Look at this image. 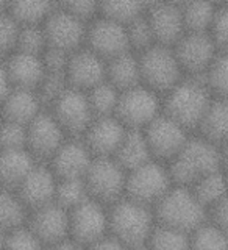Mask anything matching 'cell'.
I'll list each match as a JSON object with an SVG mask.
<instances>
[{"label": "cell", "mask_w": 228, "mask_h": 250, "mask_svg": "<svg viewBox=\"0 0 228 250\" xmlns=\"http://www.w3.org/2000/svg\"><path fill=\"white\" fill-rule=\"evenodd\" d=\"M119 97L121 96H117V89L111 83H102L97 88L91 89L88 99L94 116H97L99 119L111 117V113H116L117 109Z\"/></svg>", "instance_id": "1f68e13d"}, {"label": "cell", "mask_w": 228, "mask_h": 250, "mask_svg": "<svg viewBox=\"0 0 228 250\" xmlns=\"http://www.w3.org/2000/svg\"><path fill=\"white\" fill-rule=\"evenodd\" d=\"M185 27L189 33H205V30L213 27L216 18V10L211 3L207 2H191L186 3L183 8Z\"/></svg>", "instance_id": "83f0119b"}, {"label": "cell", "mask_w": 228, "mask_h": 250, "mask_svg": "<svg viewBox=\"0 0 228 250\" xmlns=\"http://www.w3.org/2000/svg\"><path fill=\"white\" fill-rule=\"evenodd\" d=\"M45 250H83L82 246L75 242L74 239L69 241V239H64L61 242H57V244H52V246H47Z\"/></svg>", "instance_id": "681fc988"}, {"label": "cell", "mask_w": 228, "mask_h": 250, "mask_svg": "<svg viewBox=\"0 0 228 250\" xmlns=\"http://www.w3.org/2000/svg\"><path fill=\"white\" fill-rule=\"evenodd\" d=\"M89 195L97 202L117 203L127 188L124 169L116 160L99 158L92 161L88 174L84 177Z\"/></svg>", "instance_id": "52a82bcc"}, {"label": "cell", "mask_w": 228, "mask_h": 250, "mask_svg": "<svg viewBox=\"0 0 228 250\" xmlns=\"http://www.w3.org/2000/svg\"><path fill=\"white\" fill-rule=\"evenodd\" d=\"M41 102L31 91L27 89H14L10 97L3 100V114L6 122L30 125L39 116L38 109Z\"/></svg>", "instance_id": "603a6c76"}, {"label": "cell", "mask_w": 228, "mask_h": 250, "mask_svg": "<svg viewBox=\"0 0 228 250\" xmlns=\"http://www.w3.org/2000/svg\"><path fill=\"white\" fill-rule=\"evenodd\" d=\"M33 156L27 150H3L2 182L6 189L19 188L35 169Z\"/></svg>", "instance_id": "d4e9b609"}, {"label": "cell", "mask_w": 228, "mask_h": 250, "mask_svg": "<svg viewBox=\"0 0 228 250\" xmlns=\"http://www.w3.org/2000/svg\"><path fill=\"white\" fill-rule=\"evenodd\" d=\"M0 216H2V227L6 233L22 229V224L25 221V205L19 195H14L10 191L2 194Z\"/></svg>", "instance_id": "836d02e7"}, {"label": "cell", "mask_w": 228, "mask_h": 250, "mask_svg": "<svg viewBox=\"0 0 228 250\" xmlns=\"http://www.w3.org/2000/svg\"><path fill=\"white\" fill-rule=\"evenodd\" d=\"M150 155L152 152L147 138L139 130H130L116 153V161L121 164L124 170H136L144 164L150 163Z\"/></svg>", "instance_id": "cb8c5ba5"}, {"label": "cell", "mask_w": 228, "mask_h": 250, "mask_svg": "<svg viewBox=\"0 0 228 250\" xmlns=\"http://www.w3.org/2000/svg\"><path fill=\"white\" fill-rule=\"evenodd\" d=\"M141 77L153 89H174L180 83V66L177 55L164 45H153L139 60Z\"/></svg>", "instance_id": "5b68a950"}, {"label": "cell", "mask_w": 228, "mask_h": 250, "mask_svg": "<svg viewBox=\"0 0 228 250\" xmlns=\"http://www.w3.org/2000/svg\"><path fill=\"white\" fill-rule=\"evenodd\" d=\"M105 19H109L121 25H130L133 21L141 18L143 3L138 2H105L100 5Z\"/></svg>", "instance_id": "d590c367"}, {"label": "cell", "mask_w": 228, "mask_h": 250, "mask_svg": "<svg viewBox=\"0 0 228 250\" xmlns=\"http://www.w3.org/2000/svg\"><path fill=\"white\" fill-rule=\"evenodd\" d=\"M127 133L125 125L117 117H102L86 131V147L99 158H109V155L116 156Z\"/></svg>", "instance_id": "2e32d148"}, {"label": "cell", "mask_w": 228, "mask_h": 250, "mask_svg": "<svg viewBox=\"0 0 228 250\" xmlns=\"http://www.w3.org/2000/svg\"><path fill=\"white\" fill-rule=\"evenodd\" d=\"M45 45H47V36L44 28H39L38 25L21 28V35L18 41V50L21 53L39 57V53L44 50Z\"/></svg>", "instance_id": "74e56055"}, {"label": "cell", "mask_w": 228, "mask_h": 250, "mask_svg": "<svg viewBox=\"0 0 228 250\" xmlns=\"http://www.w3.org/2000/svg\"><path fill=\"white\" fill-rule=\"evenodd\" d=\"M3 250H45L30 229L8 231L3 239Z\"/></svg>", "instance_id": "ab89813d"}, {"label": "cell", "mask_w": 228, "mask_h": 250, "mask_svg": "<svg viewBox=\"0 0 228 250\" xmlns=\"http://www.w3.org/2000/svg\"><path fill=\"white\" fill-rule=\"evenodd\" d=\"M227 183H228V175H227Z\"/></svg>", "instance_id": "816d5d0a"}, {"label": "cell", "mask_w": 228, "mask_h": 250, "mask_svg": "<svg viewBox=\"0 0 228 250\" xmlns=\"http://www.w3.org/2000/svg\"><path fill=\"white\" fill-rule=\"evenodd\" d=\"M158 99L150 89L133 88L125 91L119 97L116 116L125 127L130 130H139L141 127H148L158 117Z\"/></svg>", "instance_id": "ba28073f"}, {"label": "cell", "mask_w": 228, "mask_h": 250, "mask_svg": "<svg viewBox=\"0 0 228 250\" xmlns=\"http://www.w3.org/2000/svg\"><path fill=\"white\" fill-rule=\"evenodd\" d=\"M217 45L207 33H187L177 44L175 55L182 69L194 75L207 74L214 62Z\"/></svg>", "instance_id": "30bf717a"}, {"label": "cell", "mask_w": 228, "mask_h": 250, "mask_svg": "<svg viewBox=\"0 0 228 250\" xmlns=\"http://www.w3.org/2000/svg\"><path fill=\"white\" fill-rule=\"evenodd\" d=\"M213 224L228 233V195L213 207Z\"/></svg>", "instance_id": "7dc6e473"}, {"label": "cell", "mask_w": 228, "mask_h": 250, "mask_svg": "<svg viewBox=\"0 0 228 250\" xmlns=\"http://www.w3.org/2000/svg\"><path fill=\"white\" fill-rule=\"evenodd\" d=\"M202 133L208 141L225 143L228 141V100H217L211 104L207 116L200 124Z\"/></svg>", "instance_id": "4316f807"}, {"label": "cell", "mask_w": 228, "mask_h": 250, "mask_svg": "<svg viewBox=\"0 0 228 250\" xmlns=\"http://www.w3.org/2000/svg\"><path fill=\"white\" fill-rule=\"evenodd\" d=\"M208 86L219 97L228 100V53L217 57L207 72Z\"/></svg>", "instance_id": "8d00e7d4"}, {"label": "cell", "mask_w": 228, "mask_h": 250, "mask_svg": "<svg viewBox=\"0 0 228 250\" xmlns=\"http://www.w3.org/2000/svg\"><path fill=\"white\" fill-rule=\"evenodd\" d=\"M106 75L114 88L122 89L124 92L138 88L139 80H143L139 61H136V58L131 57L130 53L121 55V57L111 60L106 69Z\"/></svg>", "instance_id": "484cf974"}, {"label": "cell", "mask_w": 228, "mask_h": 250, "mask_svg": "<svg viewBox=\"0 0 228 250\" xmlns=\"http://www.w3.org/2000/svg\"><path fill=\"white\" fill-rule=\"evenodd\" d=\"M66 91V74H50L47 72L42 83L39 84L38 97L41 104H55L61 94Z\"/></svg>", "instance_id": "60d3db41"}, {"label": "cell", "mask_w": 228, "mask_h": 250, "mask_svg": "<svg viewBox=\"0 0 228 250\" xmlns=\"http://www.w3.org/2000/svg\"><path fill=\"white\" fill-rule=\"evenodd\" d=\"M106 69L104 61L91 50L77 52L70 57L67 67V80L74 89H94L104 83L106 75Z\"/></svg>", "instance_id": "ac0fdd59"}, {"label": "cell", "mask_w": 228, "mask_h": 250, "mask_svg": "<svg viewBox=\"0 0 228 250\" xmlns=\"http://www.w3.org/2000/svg\"><path fill=\"white\" fill-rule=\"evenodd\" d=\"M89 195L88 186H86L84 178L78 180H62L57 186V194H55V203L64 209H75L84 203Z\"/></svg>", "instance_id": "f546056e"}, {"label": "cell", "mask_w": 228, "mask_h": 250, "mask_svg": "<svg viewBox=\"0 0 228 250\" xmlns=\"http://www.w3.org/2000/svg\"><path fill=\"white\" fill-rule=\"evenodd\" d=\"M55 119L70 133L88 131L92 125V108L89 99L78 89H66L53 104Z\"/></svg>", "instance_id": "8fae6325"}, {"label": "cell", "mask_w": 228, "mask_h": 250, "mask_svg": "<svg viewBox=\"0 0 228 250\" xmlns=\"http://www.w3.org/2000/svg\"><path fill=\"white\" fill-rule=\"evenodd\" d=\"M109 230L127 247L147 244L155 230L152 213L138 202L121 200L109 213Z\"/></svg>", "instance_id": "277c9868"}, {"label": "cell", "mask_w": 228, "mask_h": 250, "mask_svg": "<svg viewBox=\"0 0 228 250\" xmlns=\"http://www.w3.org/2000/svg\"><path fill=\"white\" fill-rule=\"evenodd\" d=\"M19 199L23 205L39 209L45 205H50L55 200L57 194V185H55L53 174L42 166H36L33 172L25 178L19 188Z\"/></svg>", "instance_id": "ffe728a7"}, {"label": "cell", "mask_w": 228, "mask_h": 250, "mask_svg": "<svg viewBox=\"0 0 228 250\" xmlns=\"http://www.w3.org/2000/svg\"><path fill=\"white\" fill-rule=\"evenodd\" d=\"M30 230L42 244L52 246L64 241L70 233V214L58 203L35 209L30 219Z\"/></svg>", "instance_id": "9a60e30c"}, {"label": "cell", "mask_w": 228, "mask_h": 250, "mask_svg": "<svg viewBox=\"0 0 228 250\" xmlns=\"http://www.w3.org/2000/svg\"><path fill=\"white\" fill-rule=\"evenodd\" d=\"M86 39L91 52L99 55L100 58L109 60L125 55L130 45L127 28L105 18L92 23Z\"/></svg>", "instance_id": "4fadbf2b"}, {"label": "cell", "mask_w": 228, "mask_h": 250, "mask_svg": "<svg viewBox=\"0 0 228 250\" xmlns=\"http://www.w3.org/2000/svg\"><path fill=\"white\" fill-rule=\"evenodd\" d=\"M145 138L152 155L172 158L180 155L187 144L186 130L167 116H158L145 130Z\"/></svg>", "instance_id": "7c38bea8"}, {"label": "cell", "mask_w": 228, "mask_h": 250, "mask_svg": "<svg viewBox=\"0 0 228 250\" xmlns=\"http://www.w3.org/2000/svg\"><path fill=\"white\" fill-rule=\"evenodd\" d=\"M10 14L23 27H35L42 19H49L52 5L49 2H14L10 5Z\"/></svg>", "instance_id": "d6a6232c"}, {"label": "cell", "mask_w": 228, "mask_h": 250, "mask_svg": "<svg viewBox=\"0 0 228 250\" xmlns=\"http://www.w3.org/2000/svg\"><path fill=\"white\" fill-rule=\"evenodd\" d=\"M62 8H64V11H67L69 14H72L74 18L80 19L83 22L86 19L92 18V14L97 10V3L88 2V0H78V2L62 3Z\"/></svg>", "instance_id": "bcb514c9"}, {"label": "cell", "mask_w": 228, "mask_h": 250, "mask_svg": "<svg viewBox=\"0 0 228 250\" xmlns=\"http://www.w3.org/2000/svg\"><path fill=\"white\" fill-rule=\"evenodd\" d=\"M170 174L164 170L160 164L147 163L136 170H131L127 177V192L128 199L138 202L141 205H158V202L166 195L170 189Z\"/></svg>", "instance_id": "8992f818"}, {"label": "cell", "mask_w": 228, "mask_h": 250, "mask_svg": "<svg viewBox=\"0 0 228 250\" xmlns=\"http://www.w3.org/2000/svg\"><path fill=\"white\" fill-rule=\"evenodd\" d=\"M213 41L221 50L228 53V5L217 10L213 22Z\"/></svg>", "instance_id": "ee69618b"}, {"label": "cell", "mask_w": 228, "mask_h": 250, "mask_svg": "<svg viewBox=\"0 0 228 250\" xmlns=\"http://www.w3.org/2000/svg\"><path fill=\"white\" fill-rule=\"evenodd\" d=\"M160 225L183 233H194L205 225L207 208L199 202L192 191L177 188L170 189L156 205Z\"/></svg>", "instance_id": "3957f363"}, {"label": "cell", "mask_w": 228, "mask_h": 250, "mask_svg": "<svg viewBox=\"0 0 228 250\" xmlns=\"http://www.w3.org/2000/svg\"><path fill=\"white\" fill-rule=\"evenodd\" d=\"M53 172L62 180L84 178L92 164L89 148L80 143H67L52 158Z\"/></svg>", "instance_id": "7402d4cb"}, {"label": "cell", "mask_w": 228, "mask_h": 250, "mask_svg": "<svg viewBox=\"0 0 228 250\" xmlns=\"http://www.w3.org/2000/svg\"><path fill=\"white\" fill-rule=\"evenodd\" d=\"M88 250H128V247L122 244V242L119 239H116L114 236H111V238L105 236L104 239L97 241L96 244L89 246Z\"/></svg>", "instance_id": "c3c4849f"}, {"label": "cell", "mask_w": 228, "mask_h": 250, "mask_svg": "<svg viewBox=\"0 0 228 250\" xmlns=\"http://www.w3.org/2000/svg\"><path fill=\"white\" fill-rule=\"evenodd\" d=\"M191 250H228V233L214 224L202 225L192 233Z\"/></svg>", "instance_id": "e575fe53"}, {"label": "cell", "mask_w": 228, "mask_h": 250, "mask_svg": "<svg viewBox=\"0 0 228 250\" xmlns=\"http://www.w3.org/2000/svg\"><path fill=\"white\" fill-rule=\"evenodd\" d=\"M166 116L186 128H194L202 124L211 106L208 83L199 78H191L178 83L166 99Z\"/></svg>", "instance_id": "7a4b0ae2"}, {"label": "cell", "mask_w": 228, "mask_h": 250, "mask_svg": "<svg viewBox=\"0 0 228 250\" xmlns=\"http://www.w3.org/2000/svg\"><path fill=\"white\" fill-rule=\"evenodd\" d=\"M3 69L6 70V74L10 77L13 86H16V89L33 91L36 86L39 88V84L42 83L47 75V69L41 58L21 52L13 55L3 66Z\"/></svg>", "instance_id": "44dd1931"}, {"label": "cell", "mask_w": 228, "mask_h": 250, "mask_svg": "<svg viewBox=\"0 0 228 250\" xmlns=\"http://www.w3.org/2000/svg\"><path fill=\"white\" fill-rule=\"evenodd\" d=\"M21 35L19 23L11 14H3L0 18V44H2V52L8 53L14 47H18Z\"/></svg>", "instance_id": "7bdbcfd3"}, {"label": "cell", "mask_w": 228, "mask_h": 250, "mask_svg": "<svg viewBox=\"0 0 228 250\" xmlns=\"http://www.w3.org/2000/svg\"><path fill=\"white\" fill-rule=\"evenodd\" d=\"M30 152L38 158H53L62 144V127L55 117L39 114L27 128Z\"/></svg>", "instance_id": "e0dca14e"}, {"label": "cell", "mask_w": 228, "mask_h": 250, "mask_svg": "<svg viewBox=\"0 0 228 250\" xmlns=\"http://www.w3.org/2000/svg\"><path fill=\"white\" fill-rule=\"evenodd\" d=\"M28 133L23 125L5 122L2 130V146L3 150H23V146H27Z\"/></svg>", "instance_id": "b9f144b4"}, {"label": "cell", "mask_w": 228, "mask_h": 250, "mask_svg": "<svg viewBox=\"0 0 228 250\" xmlns=\"http://www.w3.org/2000/svg\"><path fill=\"white\" fill-rule=\"evenodd\" d=\"M227 191H228L227 178L221 172H216V174H211L205 178H202L200 182L194 186L192 192L195 197L199 199L202 205L207 208V207H214L222 199H225Z\"/></svg>", "instance_id": "f1b7e54d"}, {"label": "cell", "mask_w": 228, "mask_h": 250, "mask_svg": "<svg viewBox=\"0 0 228 250\" xmlns=\"http://www.w3.org/2000/svg\"><path fill=\"white\" fill-rule=\"evenodd\" d=\"M109 216L96 200H86L70 211V234L80 246H92L105 238Z\"/></svg>", "instance_id": "9c48e42d"}, {"label": "cell", "mask_w": 228, "mask_h": 250, "mask_svg": "<svg viewBox=\"0 0 228 250\" xmlns=\"http://www.w3.org/2000/svg\"><path fill=\"white\" fill-rule=\"evenodd\" d=\"M44 31L49 47L64 50L67 53L78 49L83 39L88 36L84 23L64 10L53 11L49 16V19L45 21Z\"/></svg>", "instance_id": "5bb4252c"}, {"label": "cell", "mask_w": 228, "mask_h": 250, "mask_svg": "<svg viewBox=\"0 0 228 250\" xmlns=\"http://www.w3.org/2000/svg\"><path fill=\"white\" fill-rule=\"evenodd\" d=\"M127 33H128V41L130 45L136 47L138 50H148L150 44L155 41L153 31L150 23H148L147 18H138L136 21H133L130 25H127Z\"/></svg>", "instance_id": "f35d334b"}, {"label": "cell", "mask_w": 228, "mask_h": 250, "mask_svg": "<svg viewBox=\"0 0 228 250\" xmlns=\"http://www.w3.org/2000/svg\"><path fill=\"white\" fill-rule=\"evenodd\" d=\"M222 163L221 150L208 139H189L170 166V178L175 183L187 186L197 185L202 178L219 172Z\"/></svg>", "instance_id": "6da1fadb"}, {"label": "cell", "mask_w": 228, "mask_h": 250, "mask_svg": "<svg viewBox=\"0 0 228 250\" xmlns=\"http://www.w3.org/2000/svg\"><path fill=\"white\" fill-rule=\"evenodd\" d=\"M221 156H222V163H225L228 166V141L222 144V148H221Z\"/></svg>", "instance_id": "f907efd6"}, {"label": "cell", "mask_w": 228, "mask_h": 250, "mask_svg": "<svg viewBox=\"0 0 228 250\" xmlns=\"http://www.w3.org/2000/svg\"><path fill=\"white\" fill-rule=\"evenodd\" d=\"M150 250H191V238L187 233L178 231L169 227H155L150 239H148Z\"/></svg>", "instance_id": "4dcf8cb0"}, {"label": "cell", "mask_w": 228, "mask_h": 250, "mask_svg": "<svg viewBox=\"0 0 228 250\" xmlns=\"http://www.w3.org/2000/svg\"><path fill=\"white\" fill-rule=\"evenodd\" d=\"M42 61H44V66L47 69V72H50V74H64V72H67L70 58L67 57V52L49 47L47 52L44 53V60Z\"/></svg>", "instance_id": "f6af8a7d"}, {"label": "cell", "mask_w": 228, "mask_h": 250, "mask_svg": "<svg viewBox=\"0 0 228 250\" xmlns=\"http://www.w3.org/2000/svg\"><path fill=\"white\" fill-rule=\"evenodd\" d=\"M147 19L152 27L155 41H158L161 45L178 44L183 38V30L186 27L182 8L169 3L153 5Z\"/></svg>", "instance_id": "d6986e66"}]
</instances>
